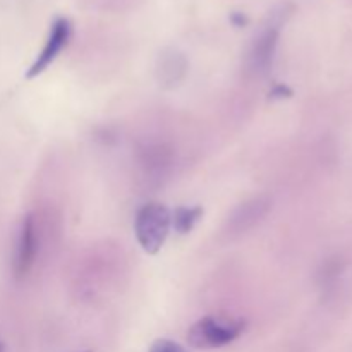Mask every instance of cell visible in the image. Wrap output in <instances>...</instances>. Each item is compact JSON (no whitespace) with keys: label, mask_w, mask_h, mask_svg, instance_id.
Segmentation results:
<instances>
[{"label":"cell","mask_w":352,"mask_h":352,"mask_svg":"<svg viewBox=\"0 0 352 352\" xmlns=\"http://www.w3.org/2000/svg\"><path fill=\"white\" fill-rule=\"evenodd\" d=\"M172 229V212L162 203H146L134 219L138 243L148 254H157L164 248Z\"/></svg>","instance_id":"1"},{"label":"cell","mask_w":352,"mask_h":352,"mask_svg":"<svg viewBox=\"0 0 352 352\" xmlns=\"http://www.w3.org/2000/svg\"><path fill=\"white\" fill-rule=\"evenodd\" d=\"M289 14H291V6L289 3L277 7L272 12L270 19L267 21L263 30L254 38L253 45L250 48V54H248V67H250L251 72L261 76L267 74L272 69L275 60V54H277L282 24L287 21Z\"/></svg>","instance_id":"2"},{"label":"cell","mask_w":352,"mask_h":352,"mask_svg":"<svg viewBox=\"0 0 352 352\" xmlns=\"http://www.w3.org/2000/svg\"><path fill=\"white\" fill-rule=\"evenodd\" d=\"M244 330H246L244 320L205 316L189 329L188 342L196 349H219L239 339Z\"/></svg>","instance_id":"3"},{"label":"cell","mask_w":352,"mask_h":352,"mask_svg":"<svg viewBox=\"0 0 352 352\" xmlns=\"http://www.w3.org/2000/svg\"><path fill=\"white\" fill-rule=\"evenodd\" d=\"M72 36V23L67 17H57V19L52 23L50 33H48L47 41H45L43 48L38 54V57L34 58L33 64L30 65L26 72L28 79L38 78L41 72L47 71L52 64L55 62V58L60 55V52L67 47L69 40Z\"/></svg>","instance_id":"4"},{"label":"cell","mask_w":352,"mask_h":352,"mask_svg":"<svg viewBox=\"0 0 352 352\" xmlns=\"http://www.w3.org/2000/svg\"><path fill=\"white\" fill-rule=\"evenodd\" d=\"M38 248H40V234H38L36 217L28 213L21 222L19 236H17L16 254H14V275L16 278H24L31 272L36 261Z\"/></svg>","instance_id":"5"},{"label":"cell","mask_w":352,"mask_h":352,"mask_svg":"<svg viewBox=\"0 0 352 352\" xmlns=\"http://www.w3.org/2000/svg\"><path fill=\"white\" fill-rule=\"evenodd\" d=\"M270 206L272 201L268 196H256V198L241 203L227 220V232L230 236H236V234H244L251 230L267 217Z\"/></svg>","instance_id":"6"},{"label":"cell","mask_w":352,"mask_h":352,"mask_svg":"<svg viewBox=\"0 0 352 352\" xmlns=\"http://www.w3.org/2000/svg\"><path fill=\"white\" fill-rule=\"evenodd\" d=\"M188 72V62L186 57L177 50L164 52L158 60L157 78L164 88H175L184 79Z\"/></svg>","instance_id":"7"},{"label":"cell","mask_w":352,"mask_h":352,"mask_svg":"<svg viewBox=\"0 0 352 352\" xmlns=\"http://www.w3.org/2000/svg\"><path fill=\"white\" fill-rule=\"evenodd\" d=\"M203 208L201 206H179L172 212V229L181 236L191 232L196 223L201 220Z\"/></svg>","instance_id":"8"},{"label":"cell","mask_w":352,"mask_h":352,"mask_svg":"<svg viewBox=\"0 0 352 352\" xmlns=\"http://www.w3.org/2000/svg\"><path fill=\"white\" fill-rule=\"evenodd\" d=\"M172 153L165 146H146L141 151V164L150 172H164L170 165Z\"/></svg>","instance_id":"9"},{"label":"cell","mask_w":352,"mask_h":352,"mask_svg":"<svg viewBox=\"0 0 352 352\" xmlns=\"http://www.w3.org/2000/svg\"><path fill=\"white\" fill-rule=\"evenodd\" d=\"M148 352H188L181 344L174 342L170 339H158L151 344Z\"/></svg>","instance_id":"10"},{"label":"cell","mask_w":352,"mask_h":352,"mask_svg":"<svg viewBox=\"0 0 352 352\" xmlns=\"http://www.w3.org/2000/svg\"><path fill=\"white\" fill-rule=\"evenodd\" d=\"M292 91L284 85H277L274 89H272V96L274 98H285V96H291Z\"/></svg>","instance_id":"11"},{"label":"cell","mask_w":352,"mask_h":352,"mask_svg":"<svg viewBox=\"0 0 352 352\" xmlns=\"http://www.w3.org/2000/svg\"><path fill=\"white\" fill-rule=\"evenodd\" d=\"M232 23H236L237 26H243V24H246V17L236 14V16H232Z\"/></svg>","instance_id":"12"},{"label":"cell","mask_w":352,"mask_h":352,"mask_svg":"<svg viewBox=\"0 0 352 352\" xmlns=\"http://www.w3.org/2000/svg\"><path fill=\"white\" fill-rule=\"evenodd\" d=\"M0 352H6V346H3L2 340H0Z\"/></svg>","instance_id":"13"},{"label":"cell","mask_w":352,"mask_h":352,"mask_svg":"<svg viewBox=\"0 0 352 352\" xmlns=\"http://www.w3.org/2000/svg\"><path fill=\"white\" fill-rule=\"evenodd\" d=\"M85 352H91V351H85Z\"/></svg>","instance_id":"14"}]
</instances>
